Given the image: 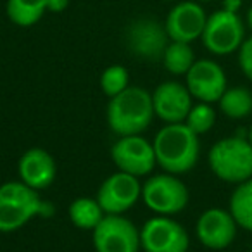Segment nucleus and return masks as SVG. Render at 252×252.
Here are the masks:
<instances>
[{
  "label": "nucleus",
  "mask_w": 252,
  "mask_h": 252,
  "mask_svg": "<svg viewBox=\"0 0 252 252\" xmlns=\"http://www.w3.org/2000/svg\"><path fill=\"white\" fill-rule=\"evenodd\" d=\"M45 207L38 192L21 180L0 185V231L11 233L19 230L35 216L45 213Z\"/></svg>",
  "instance_id": "nucleus-4"
},
{
  "label": "nucleus",
  "mask_w": 252,
  "mask_h": 252,
  "mask_svg": "<svg viewBox=\"0 0 252 252\" xmlns=\"http://www.w3.org/2000/svg\"><path fill=\"white\" fill-rule=\"evenodd\" d=\"M128 81H130L128 69L119 66V64H114V66H109L104 69V73L100 76V88L104 92V95L112 98L130 87Z\"/></svg>",
  "instance_id": "nucleus-23"
},
{
  "label": "nucleus",
  "mask_w": 252,
  "mask_h": 252,
  "mask_svg": "<svg viewBox=\"0 0 252 252\" xmlns=\"http://www.w3.org/2000/svg\"><path fill=\"white\" fill-rule=\"evenodd\" d=\"M140 245L145 252H187L190 247V237L183 224L171 216L156 214L142 226Z\"/></svg>",
  "instance_id": "nucleus-8"
},
{
  "label": "nucleus",
  "mask_w": 252,
  "mask_h": 252,
  "mask_svg": "<svg viewBox=\"0 0 252 252\" xmlns=\"http://www.w3.org/2000/svg\"><path fill=\"white\" fill-rule=\"evenodd\" d=\"M192 98L187 85L178 81H164L152 92L154 114L166 125L185 123L193 105Z\"/></svg>",
  "instance_id": "nucleus-15"
},
{
  "label": "nucleus",
  "mask_w": 252,
  "mask_h": 252,
  "mask_svg": "<svg viewBox=\"0 0 252 252\" xmlns=\"http://www.w3.org/2000/svg\"><path fill=\"white\" fill-rule=\"evenodd\" d=\"M142 200L158 216H175L189 204V189L178 175L164 171L142 185Z\"/></svg>",
  "instance_id": "nucleus-5"
},
{
  "label": "nucleus",
  "mask_w": 252,
  "mask_h": 252,
  "mask_svg": "<svg viewBox=\"0 0 252 252\" xmlns=\"http://www.w3.org/2000/svg\"><path fill=\"white\" fill-rule=\"evenodd\" d=\"M111 158L119 171L133 176H145L158 164L154 145L142 135L119 137L111 149Z\"/></svg>",
  "instance_id": "nucleus-9"
},
{
  "label": "nucleus",
  "mask_w": 252,
  "mask_h": 252,
  "mask_svg": "<svg viewBox=\"0 0 252 252\" xmlns=\"http://www.w3.org/2000/svg\"><path fill=\"white\" fill-rule=\"evenodd\" d=\"M67 5H69V0H47V11L56 12V14L66 11Z\"/></svg>",
  "instance_id": "nucleus-25"
},
{
  "label": "nucleus",
  "mask_w": 252,
  "mask_h": 252,
  "mask_svg": "<svg viewBox=\"0 0 252 252\" xmlns=\"http://www.w3.org/2000/svg\"><path fill=\"white\" fill-rule=\"evenodd\" d=\"M197 2H213V0H197Z\"/></svg>",
  "instance_id": "nucleus-29"
},
{
  "label": "nucleus",
  "mask_w": 252,
  "mask_h": 252,
  "mask_svg": "<svg viewBox=\"0 0 252 252\" xmlns=\"http://www.w3.org/2000/svg\"><path fill=\"white\" fill-rule=\"evenodd\" d=\"M185 85L190 95L199 102L214 104L228 88L223 67L211 59H199L185 74Z\"/></svg>",
  "instance_id": "nucleus-11"
},
{
  "label": "nucleus",
  "mask_w": 252,
  "mask_h": 252,
  "mask_svg": "<svg viewBox=\"0 0 252 252\" xmlns=\"http://www.w3.org/2000/svg\"><path fill=\"white\" fill-rule=\"evenodd\" d=\"M204 47L214 56H230L238 52L245 40V23L237 12H228L224 9L207 16L206 28L202 32Z\"/></svg>",
  "instance_id": "nucleus-6"
},
{
  "label": "nucleus",
  "mask_w": 252,
  "mask_h": 252,
  "mask_svg": "<svg viewBox=\"0 0 252 252\" xmlns=\"http://www.w3.org/2000/svg\"><path fill=\"white\" fill-rule=\"evenodd\" d=\"M164 2H180V0H164Z\"/></svg>",
  "instance_id": "nucleus-30"
},
{
  "label": "nucleus",
  "mask_w": 252,
  "mask_h": 252,
  "mask_svg": "<svg viewBox=\"0 0 252 252\" xmlns=\"http://www.w3.org/2000/svg\"><path fill=\"white\" fill-rule=\"evenodd\" d=\"M238 66L247 80L252 81V35L244 40L238 49Z\"/></svg>",
  "instance_id": "nucleus-24"
},
{
  "label": "nucleus",
  "mask_w": 252,
  "mask_h": 252,
  "mask_svg": "<svg viewBox=\"0 0 252 252\" xmlns=\"http://www.w3.org/2000/svg\"><path fill=\"white\" fill-rule=\"evenodd\" d=\"M220 111L228 119H245L252 114V92L245 87L226 88L221 98L218 100Z\"/></svg>",
  "instance_id": "nucleus-19"
},
{
  "label": "nucleus",
  "mask_w": 252,
  "mask_h": 252,
  "mask_svg": "<svg viewBox=\"0 0 252 252\" xmlns=\"http://www.w3.org/2000/svg\"><path fill=\"white\" fill-rule=\"evenodd\" d=\"M95 199L105 214H123L142 199V183L125 171L112 173L102 182Z\"/></svg>",
  "instance_id": "nucleus-10"
},
{
  "label": "nucleus",
  "mask_w": 252,
  "mask_h": 252,
  "mask_svg": "<svg viewBox=\"0 0 252 252\" xmlns=\"http://www.w3.org/2000/svg\"><path fill=\"white\" fill-rule=\"evenodd\" d=\"M238 224L231 213L223 207H211L199 216L195 224V235L207 249L223 251L233 244Z\"/></svg>",
  "instance_id": "nucleus-12"
},
{
  "label": "nucleus",
  "mask_w": 252,
  "mask_h": 252,
  "mask_svg": "<svg viewBox=\"0 0 252 252\" xmlns=\"http://www.w3.org/2000/svg\"><path fill=\"white\" fill-rule=\"evenodd\" d=\"M168 40L169 36L164 25L149 18L133 21L126 32V43L130 52L147 61L162 59V54L169 43Z\"/></svg>",
  "instance_id": "nucleus-13"
},
{
  "label": "nucleus",
  "mask_w": 252,
  "mask_h": 252,
  "mask_svg": "<svg viewBox=\"0 0 252 252\" xmlns=\"http://www.w3.org/2000/svg\"><path fill=\"white\" fill-rule=\"evenodd\" d=\"M162 64L168 73L175 76H185L189 69L195 63V54H193L190 43L185 42H169L162 54Z\"/></svg>",
  "instance_id": "nucleus-21"
},
{
  "label": "nucleus",
  "mask_w": 252,
  "mask_h": 252,
  "mask_svg": "<svg viewBox=\"0 0 252 252\" xmlns=\"http://www.w3.org/2000/svg\"><path fill=\"white\" fill-rule=\"evenodd\" d=\"M207 14L197 0H182L169 11L164 28L171 42L192 43L202 36Z\"/></svg>",
  "instance_id": "nucleus-14"
},
{
  "label": "nucleus",
  "mask_w": 252,
  "mask_h": 252,
  "mask_svg": "<svg viewBox=\"0 0 252 252\" xmlns=\"http://www.w3.org/2000/svg\"><path fill=\"white\" fill-rule=\"evenodd\" d=\"M154 116L152 94L142 87H128L107 105L109 128L119 137L144 133Z\"/></svg>",
  "instance_id": "nucleus-2"
},
{
  "label": "nucleus",
  "mask_w": 252,
  "mask_h": 252,
  "mask_svg": "<svg viewBox=\"0 0 252 252\" xmlns=\"http://www.w3.org/2000/svg\"><path fill=\"white\" fill-rule=\"evenodd\" d=\"M214 123H216V111L213 109V104H206V102L193 104L185 119V125L199 137L213 130Z\"/></svg>",
  "instance_id": "nucleus-22"
},
{
  "label": "nucleus",
  "mask_w": 252,
  "mask_h": 252,
  "mask_svg": "<svg viewBox=\"0 0 252 252\" xmlns=\"http://www.w3.org/2000/svg\"><path fill=\"white\" fill-rule=\"evenodd\" d=\"M240 7H242V0H223V7L221 9H224L228 12H237L238 14Z\"/></svg>",
  "instance_id": "nucleus-26"
},
{
  "label": "nucleus",
  "mask_w": 252,
  "mask_h": 252,
  "mask_svg": "<svg viewBox=\"0 0 252 252\" xmlns=\"http://www.w3.org/2000/svg\"><path fill=\"white\" fill-rule=\"evenodd\" d=\"M152 145L158 164L171 175H185L199 161V135L193 133L185 123L166 125L156 133Z\"/></svg>",
  "instance_id": "nucleus-1"
},
{
  "label": "nucleus",
  "mask_w": 252,
  "mask_h": 252,
  "mask_svg": "<svg viewBox=\"0 0 252 252\" xmlns=\"http://www.w3.org/2000/svg\"><path fill=\"white\" fill-rule=\"evenodd\" d=\"M247 140L252 144V125H251V128H249V131H247Z\"/></svg>",
  "instance_id": "nucleus-28"
},
{
  "label": "nucleus",
  "mask_w": 252,
  "mask_h": 252,
  "mask_svg": "<svg viewBox=\"0 0 252 252\" xmlns=\"http://www.w3.org/2000/svg\"><path fill=\"white\" fill-rule=\"evenodd\" d=\"M97 252H138L140 230L123 214H105L92 231Z\"/></svg>",
  "instance_id": "nucleus-7"
},
{
  "label": "nucleus",
  "mask_w": 252,
  "mask_h": 252,
  "mask_svg": "<svg viewBox=\"0 0 252 252\" xmlns=\"http://www.w3.org/2000/svg\"><path fill=\"white\" fill-rule=\"evenodd\" d=\"M19 178L23 183L35 189L36 192L49 189L57 175V166L54 158L43 149H30L21 156L18 164Z\"/></svg>",
  "instance_id": "nucleus-16"
},
{
  "label": "nucleus",
  "mask_w": 252,
  "mask_h": 252,
  "mask_svg": "<svg viewBox=\"0 0 252 252\" xmlns=\"http://www.w3.org/2000/svg\"><path fill=\"white\" fill-rule=\"evenodd\" d=\"M207 162L216 178L238 185L252 178V144L247 137L221 138L209 149Z\"/></svg>",
  "instance_id": "nucleus-3"
},
{
  "label": "nucleus",
  "mask_w": 252,
  "mask_h": 252,
  "mask_svg": "<svg viewBox=\"0 0 252 252\" xmlns=\"http://www.w3.org/2000/svg\"><path fill=\"white\" fill-rule=\"evenodd\" d=\"M228 211L235 218L238 228L252 233V178L235 187L230 195Z\"/></svg>",
  "instance_id": "nucleus-17"
},
{
  "label": "nucleus",
  "mask_w": 252,
  "mask_h": 252,
  "mask_svg": "<svg viewBox=\"0 0 252 252\" xmlns=\"http://www.w3.org/2000/svg\"><path fill=\"white\" fill-rule=\"evenodd\" d=\"M251 252H252V242H251Z\"/></svg>",
  "instance_id": "nucleus-31"
},
{
  "label": "nucleus",
  "mask_w": 252,
  "mask_h": 252,
  "mask_svg": "<svg viewBox=\"0 0 252 252\" xmlns=\"http://www.w3.org/2000/svg\"><path fill=\"white\" fill-rule=\"evenodd\" d=\"M105 213L97 199L92 197H78L69 206V220L80 230L94 231L95 226L104 220Z\"/></svg>",
  "instance_id": "nucleus-18"
},
{
  "label": "nucleus",
  "mask_w": 252,
  "mask_h": 252,
  "mask_svg": "<svg viewBox=\"0 0 252 252\" xmlns=\"http://www.w3.org/2000/svg\"><path fill=\"white\" fill-rule=\"evenodd\" d=\"M245 25H247V28L252 32V5H251V7H249L247 16H245Z\"/></svg>",
  "instance_id": "nucleus-27"
},
{
  "label": "nucleus",
  "mask_w": 252,
  "mask_h": 252,
  "mask_svg": "<svg viewBox=\"0 0 252 252\" xmlns=\"http://www.w3.org/2000/svg\"><path fill=\"white\" fill-rule=\"evenodd\" d=\"M47 11V0H7V18L21 28H30L43 18Z\"/></svg>",
  "instance_id": "nucleus-20"
}]
</instances>
